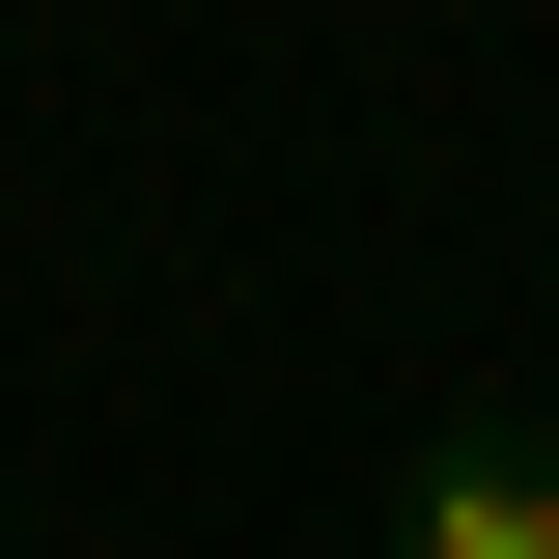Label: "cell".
I'll use <instances>...</instances> for the list:
<instances>
[{
	"mask_svg": "<svg viewBox=\"0 0 559 559\" xmlns=\"http://www.w3.org/2000/svg\"><path fill=\"white\" fill-rule=\"evenodd\" d=\"M392 559H559V448L532 419H448V448L392 476Z\"/></svg>",
	"mask_w": 559,
	"mask_h": 559,
	"instance_id": "obj_1",
	"label": "cell"
}]
</instances>
